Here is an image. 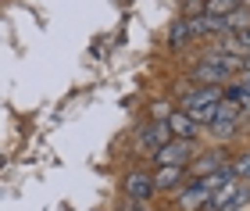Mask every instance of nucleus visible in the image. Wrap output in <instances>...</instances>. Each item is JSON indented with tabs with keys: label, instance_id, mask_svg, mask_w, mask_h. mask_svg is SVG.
<instances>
[{
	"label": "nucleus",
	"instance_id": "1",
	"mask_svg": "<svg viewBox=\"0 0 250 211\" xmlns=\"http://www.w3.org/2000/svg\"><path fill=\"white\" fill-rule=\"evenodd\" d=\"M243 204H250V183L229 179L225 186H218V190L208 197V208L204 211H240Z\"/></svg>",
	"mask_w": 250,
	"mask_h": 211
},
{
	"label": "nucleus",
	"instance_id": "2",
	"mask_svg": "<svg viewBox=\"0 0 250 211\" xmlns=\"http://www.w3.org/2000/svg\"><path fill=\"white\" fill-rule=\"evenodd\" d=\"M168 140H172L168 126H165V122H154V118L143 122V126L132 132V147H136V154H143V158H154Z\"/></svg>",
	"mask_w": 250,
	"mask_h": 211
},
{
	"label": "nucleus",
	"instance_id": "3",
	"mask_svg": "<svg viewBox=\"0 0 250 211\" xmlns=\"http://www.w3.org/2000/svg\"><path fill=\"white\" fill-rule=\"evenodd\" d=\"M175 93H179V111H186V115H200V111L222 104V86H189V90L179 86Z\"/></svg>",
	"mask_w": 250,
	"mask_h": 211
},
{
	"label": "nucleus",
	"instance_id": "4",
	"mask_svg": "<svg viewBox=\"0 0 250 211\" xmlns=\"http://www.w3.org/2000/svg\"><path fill=\"white\" fill-rule=\"evenodd\" d=\"M154 172L150 169H129L122 175V197L125 201H132V204H146V201H154Z\"/></svg>",
	"mask_w": 250,
	"mask_h": 211
},
{
	"label": "nucleus",
	"instance_id": "5",
	"mask_svg": "<svg viewBox=\"0 0 250 211\" xmlns=\"http://www.w3.org/2000/svg\"><path fill=\"white\" fill-rule=\"evenodd\" d=\"M193 158H197V143L193 140H168L150 161L157 165V169H161V165H168V169H186Z\"/></svg>",
	"mask_w": 250,
	"mask_h": 211
},
{
	"label": "nucleus",
	"instance_id": "6",
	"mask_svg": "<svg viewBox=\"0 0 250 211\" xmlns=\"http://www.w3.org/2000/svg\"><path fill=\"white\" fill-rule=\"evenodd\" d=\"M229 79H236V75L229 68H222V64L214 58H208V54L189 68V86H225Z\"/></svg>",
	"mask_w": 250,
	"mask_h": 211
},
{
	"label": "nucleus",
	"instance_id": "7",
	"mask_svg": "<svg viewBox=\"0 0 250 211\" xmlns=\"http://www.w3.org/2000/svg\"><path fill=\"white\" fill-rule=\"evenodd\" d=\"M208 190H204V186H200V179H189L186 186H179V190H175V211H204V208H208Z\"/></svg>",
	"mask_w": 250,
	"mask_h": 211
},
{
	"label": "nucleus",
	"instance_id": "8",
	"mask_svg": "<svg viewBox=\"0 0 250 211\" xmlns=\"http://www.w3.org/2000/svg\"><path fill=\"white\" fill-rule=\"evenodd\" d=\"M222 165H229V154H225L222 147H211V150H197V158H193L186 165V175H193V179H200V175H208L214 169H222Z\"/></svg>",
	"mask_w": 250,
	"mask_h": 211
},
{
	"label": "nucleus",
	"instance_id": "9",
	"mask_svg": "<svg viewBox=\"0 0 250 211\" xmlns=\"http://www.w3.org/2000/svg\"><path fill=\"white\" fill-rule=\"evenodd\" d=\"M189 36L193 40H225L229 29H225V18H214V15H200L189 21Z\"/></svg>",
	"mask_w": 250,
	"mask_h": 211
},
{
	"label": "nucleus",
	"instance_id": "10",
	"mask_svg": "<svg viewBox=\"0 0 250 211\" xmlns=\"http://www.w3.org/2000/svg\"><path fill=\"white\" fill-rule=\"evenodd\" d=\"M165 126H168V132H172V140H193V143H197V136H200V126L186 115V111H179V107L165 118Z\"/></svg>",
	"mask_w": 250,
	"mask_h": 211
},
{
	"label": "nucleus",
	"instance_id": "11",
	"mask_svg": "<svg viewBox=\"0 0 250 211\" xmlns=\"http://www.w3.org/2000/svg\"><path fill=\"white\" fill-rule=\"evenodd\" d=\"M186 183H189L186 169H168V165L154 169V190H161V193H168V190H179V186H186Z\"/></svg>",
	"mask_w": 250,
	"mask_h": 211
},
{
	"label": "nucleus",
	"instance_id": "12",
	"mask_svg": "<svg viewBox=\"0 0 250 211\" xmlns=\"http://www.w3.org/2000/svg\"><path fill=\"white\" fill-rule=\"evenodd\" d=\"M189 43H193L189 21H186V18H175L172 29H168V47H172V50H183V47H189Z\"/></svg>",
	"mask_w": 250,
	"mask_h": 211
},
{
	"label": "nucleus",
	"instance_id": "13",
	"mask_svg": "<svg viewBox=\"0 0 250 211\" xmlns=\"http://www.w3.org/2000/svg\"><path fill=\"white\" fill-rule=\"evenodd\" d=\"M229 179H236V175H232V165H222V169H214V172H208V175H200V186H204L208 193H214L218 186H225Z\"/></svg>",
	"mask_w": 250,
	"mask_h": 211
},
{
	"label": "nucleus",
	"instance_id": "14",
	"mask_svg": "<svg viewBox=\"0 0 250 211\" xmlns=\"http://www.w3.org/2000/svg\"><path fill=\"white\" fill-rule=\"evenodd\" d=\"M225 29H229V36H236V32H243V29H250V7H236V11H229L225 15Z\"/></svg>",
	"mask_w": 250,
	"mask_h": 211
},
{
	"label": "nucleus",
	"instance_id": "15",
	"mask_svg": "<svg viewBox=\"0 0 250 211\" xmlns=\"http://www.w3.org/2000/svg\"><path fill=\"white\" fill-rule=\"evenodd\" d=\"M236 7H240V0H204V15H214V18H225Z\"/></svg>",
	"mask_w": 250,
	"mask_h": 211
},
{
	"label": "nucleus",
	"instance_id": "16",
	"mask_svg": "<svg viewBox=\"0 0 250 211\" xmlns=\"http://www.w3.org/2000/svg\"><path fill=\"white\" fill-rule=\"evenodd\" d=\"M229 165H232V175H236L240 183H250V150L240 154V158H232Z\"/></svg>",
	"mask_w": 250,
	"mask_h": 211
},
{
	"label": "nucleus",
	"instance_id": "17",
	"mask_svg": "<svg viewBox=\"0 0 250 211\" xmlns=\"http://www.w3.org/2000/svg\"><path fill=\"white\" fill-rule=\"evenodd\" d=\"M200 15H204V0H186V4H183V15H179V18L193 21V18H200Z\"/></svg>",
	"mask_w": 250,
	"mask_h": 211
},
{
	"label": "nucleus",
	"instance_id": "18",
	"mask_svg": "<svg viewBox=\"0 0 250 211\" xmlns=\"http://www.w3.org/2000/svg\"><path fill=\"white\" fill-rule=\"evenodd\" d=\"M232 47H236V54H243V58H247V54H250V29L236 32V36H232Z\"/></svg>",
	"mask_w": 250,
	"mask_h": 211
},
{
	"label": "nucleus",
	"instance_id": "19",
	"mask_svg": "<svg viewBox=\"0 0 250 211\" xmlns=\"http://www.w3.org/2000/svg\"><path fill=\"white\" fill-rule=\"evenodd\" d=\"M236 79H240V83L247 86V90H250V72H240V75H236Z\"/></svg>",
	"mask_w": 250,
	"mask_h": 211
},
{
	"label": "nucleus",
	"instance_id": "20",
	"mask_svg": "<svg viewBox=\"0 0 250 211\" xmlns=\"http://www.w3.org/2000/svg\"><path fill=\"white\" fill-rule=\"evenodd\" d=\"M129 211H154V208H146V204H132Z\"/></svg>",
	"mask_w": 250,
	"mask_h": 211
},
{
	"label": "nucleus",
	"instance_id": "21",
	"mask_svg": "<svg viewBox=\"0 0 250 211\" xmlns=\"http://www.w3.org/2000/svg\"><path fill=\"white\" fill-rule=\"evenodd\" d=\"M243 72H250V54H247V58H243Z\"/></svg>",
	"mask_w": 250,
	"mask_h": 211
},
{
	"label": "nucleus",
	"instance_id": "22",
	"mask_svg": "<svg viewBox=\"0 0 250 211\" xmlns=\"http://www.w3.org/2000/svg\"><path fill=\"white\" fill-rule=\"evenodd\" d=\"M240 4H243V7H250V0H240Z\"/></svg>",
	"mask_w": 250,
	"mask_h": 211
}]
</instances>
